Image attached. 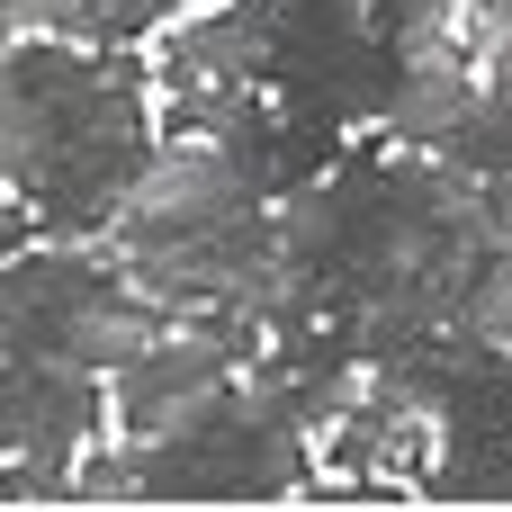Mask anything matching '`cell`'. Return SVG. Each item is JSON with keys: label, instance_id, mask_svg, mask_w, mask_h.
<instances>
[{"label": "cell", "instance_id": "4", "mask_svg": "<svg viewBox=\"0 0 512 512\" xmlns=\"http://www.w3.org/2000/svg\"><path fill=\"white\" fill-rule=\"evenodd\" d=\"M261 18H270L261 90H279L297 117H324V126L387 117L405 54L378 27V0H261Z\"/></svg>", "mask_w": 512, "mask_h": 512}, {"label": "cell", "instance_id": "13", "mask_svg": "<svg viewBox=\"0 0 512 512\" xmlns=\"http://www.w3.org/2000/svg\"><path fill=\"white\" fill-rule=\"evenodd\" d=\"M72 495H81V504H126V495H144V477H135V450H126V459H90V468L72 477Z\"/></svg>", "mask_w": 512, "mask_h": 512}, {"label": "cell", "instance_id": "11", "mask_svg": "<svg viewBox=\"0 0 512 512\" xmlns=\"http://www.w3.org/2000/svg\"><path fill=\"white\" fill-rule=\"evenodd\" d=\"M171 9L180 0H9V27L18 36H72V45H117V36H144Z\"/></svg>", "mask_w": 512, "mask_h": 512}, {"label": "cell", "instance_id": "2", "mask_svg": "<svg viewBox=\"0 0 512 512\" xmlns=\"http://www.w3.org/2000/svg\"><path fill=\"white\" fill-rule=\"evenodd\" d=\"M279 198L198 135H171L135 198L117 207V261L135 270L144 297L162 306H207V315H252L270 333V315L288 306V243H279Z\"/></svg>", "mask_w": 512, "mask_h": 512}, {"label": "cell", "instance_id": "10", "mask_svg": "<svg viewBox=\"0 0 512 512\" xmlns=\"http://www.w3.org/2000/svg\"><path fill=\"white\" fill-rule=\"evenodd\" d=\"M423 495L432 504H512V432H441Z\"/></svg>", "mask_w": 512, "mask_h": 512}, {"label": "cell", "instance_id": "12", "mask_svg": "<svg viewBox=\"0 0 512 512\" xmlns=\"http://www.w3.org/2000/svg\"><path fill=\"white\" fill-rule=\"evenodd\" d=\"M468 9V54L486 72V90L512 99V0H459Z\"/></svg>", "mask_w": 512, "mask_h": 512}, {"label": "cell", "instance_id": "5", "mask_svg": "<svg viewBox=\"0 0 512 512\" xmlns=\"http://www.w3.org/2000/svg\"><path fill=\"white\" fill-rule=\"evenodd\" d=\"M9 351H63V360H135L153 342V306L135 288V270L117 261H81V252H18L9 261Z\"/></svg>", "mask_w": 512, "mask_h": 512}, {"label": "cell", "instance_id": "3", "mask_svg": "<svg viewBox=\"0 0 512 512\" xmlns=\"http://www.w3.org/2000/svg\"><path fill=\"white\" fill-rule=\"evenodd\" d=\"M135 477L153 504H270L288 486H306V441L297 414L243 369L234 387H216L180 432L162 441H126Z\"/></svg>", "mask_w": 512, "mask_h": 512}, {"label": "cell", "instance_id": "6", "mask_svg": "<svg viewBox=\"0 0 512 512\" xmlns=\"http://www.w3.org/2000/svg\"><path fill=\"white\" fill-rule=\"evenodd\" d=\"M99 423L90 360L63 351H0V450L18 468H63Z\"/></svg>", "mask_w": 512, "mask_h": 512}, {"label": "cell", "instance_id": "1", "mask_svg": "<svg viewBox=\"0 0 512 512\" xmlns=\"http://www.w3.org/2000/svg\"><path fill=\"white\" fill-rule=\"evenodd\" d=\"M9 234L36 225L54 243L117 225L135 198L153 135H144V81L117 54H72V36H27L9 54Z\"/></svg>", "mask_w": 512, "mask_h": 512}, {"label": "cell", "instance_id": "8", "mask_svg": "<svg viewBox=\"0 0 512 512\" xmlns=\"http://www.w3.org/2000/svg\"><path fill=\"white\" fill-rule=\"evenodd\" d=\"M270 72V18L261 0H225L189 27L162 36V81L171 90H207V81H261Z\"/></svg>", "mask_w": 512, "mask_h": 512}, {"label": "cell", "instance_id": "7", "mask_svg": "<svg viewBox=\"0 0 512 512\" xmlns=\"http://www.w3.org/2000/svg\"><path fill=\"white\" fill-rule=\"evenodd\" d=\"M234 378H243V351L225 333H207V324L189 342H144L126 360V378H117V423H126V441H162Z\"/></svg>", "mask_w": 512, "mask_h": 512}, {"label": "cell", "instance_id": "9", "mask_svg": "<svg viewBox=\"0 0 512 512\" xmlns=\"http://www.w3.org/2000/svg\"><path fill=\"white\" fill-rule=\"evenodd\" d=\"M477 99H486V72L477 63H405L396 72V99H387V135L405 153H441L468 126Z\"/></svg>", "mask_w": 512, "mask_h": 512}]
</instances>
